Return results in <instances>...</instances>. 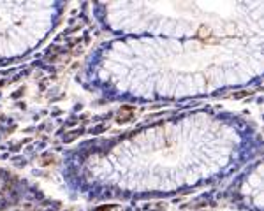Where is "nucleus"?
Masks as SVG:
<instances>
[{"instance_id":"1","label":"nucleus","mask_w":264,"mask_h":211,"mask_svg":"<svg viewBox=\"0 0 264 211\" xmlns=\"http://www.w3.org/2000/svg\"><path fill=\"white\" fill-rule=\"evenodd\" d=\"M34 190L23 178L0 169V210H7L23 204L34 195Z\"/></svg>"}]
</instances>
